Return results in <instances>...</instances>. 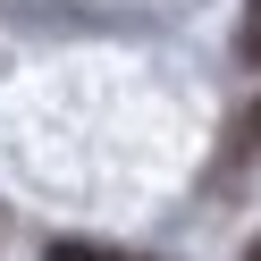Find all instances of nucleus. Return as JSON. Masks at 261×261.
<instances>
[{"label":"nucleus","mask_w":261,"mask_h":261,"mask_svg":"<svg viewBox=\"0 0 261 261\" xmlns=\"http://www.w3.org/2000/svg\"><path fill=\"white\" fill-rule=\"evenodd\" d=\"M42 261H160V253H126V244H93V236H51Z\"/></svg>","instance_id":"f257e3e1"},{"label":"nucleus","mask_w":261,"mask_h":261,"mask_svg":"<svg viewBox=\"0 0 261 261\" xmlns=\"http://www.w3.org/2000/svg\"><path fill=\"white\" fill-rule=\"evenodd\" d=\"M253 160H261V101H253V110H236V126H227V177L253 169Z\"/></svg>","instance_id":"f03ea898"},{"label":"nucleus","mask_w":261,"mask_h":261,"mask_svg":"<svg viewBox=\"0 0 261 261\" xmlns=\"http://www.w3.org/2000/svg\"><path fill=\"white\" fill-rule=\"evenodd\" d=\"M236 59L261 68V0H244V17H236Z\"/></svg>","instance_id":"7ed1b4c3"},{"label":"nucleus","mask_w":261,"mask_h":261,"mask_svg":"<svg viewBox=\"0 0 261 261\" xmlns=\"http://www.w3.org/2000/svg\"><path fill=\"white\" fill-rule=\"evenodd\" d=\"M244 261H261V236H253V244H244Z\"/></svg>","instance_id":"20e7f679"}]
</instances>
